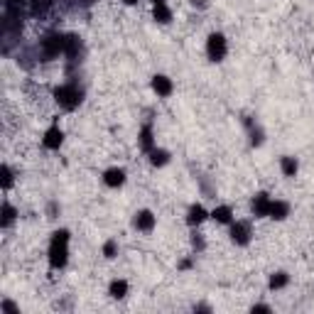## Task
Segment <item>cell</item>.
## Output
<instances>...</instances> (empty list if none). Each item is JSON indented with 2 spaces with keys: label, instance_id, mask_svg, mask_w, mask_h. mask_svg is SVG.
Returning <instances> with one entry per match:
<instances>
[{
  "label": "cell",
  "instance_id": "cell-1",
  "mask_svg": "<svg viewBox=\"0 0 314 314\" xmlns=\"http://www.w3.org/2000/svg\"><path fill=\"white\" fill-rule=\"evenodd\" d=\"M69 256V233L67 231H56L49 245V263L54 268H64Z\"/></svg>",
  "mask_w": 314,
  "mask_h": 314
},
{
  "label": "cell",
  "instance_id": "cell-2",
  "mask_svg": "<svg viewBox=\"0 0 314 314\" xmlns=\"http://www.w3.org/2000/svg\"><path fill=\"white\" fill-rule=\"evenodd\" d=\"M54 96H56L59 106H64L67 111H72V108H76V106L81 103V91H79L76 86H72V84L59 86V89L54 91Z\"/></svg>",
  "mask_w": 314,
  "mask_h": 314
},
{
  "label": "cell",
  "instance_id": "cell-3",
  "mask_svg": "<svg viewBox=\"0 0 314 314\" xmlns=\"http://www.w3.org/2000/svg\"><path fill=\"white\" fill-rule=\"evenodd\" d=\"M228 52V44H226V37L223 35H211L209 37V44H206V54L211 61H221Z\"/></svg>",
  "mask_w": 314,
  "mask_h": 314
},
{
  "label": "cell",
  "instance_id": "cell-4",
  "mask_svg": "<svg viewBox=\"0 0 314 314\" xmlns=\"http://www.w3.org/2000/svg\"><path fill=\"white\" fill-rule=\"evenodd\" d=\"M42 47L49 56H54L59 52H67V37L64 35H49V37L42 39Z\"/></svg>",
  "mask_w": 314,
  "mask_h": 314
},
{
  "label": "cell",
  "instance_id": "cell-5",
  "mask_svg": "<svg viewBox=\"0 0 314 314\" xmlns=\"http://www.w3.org/2000/svg\"><path fill=\"white\" fill-rule=\"evenodd\" d=\"M231 238H233L236 243L245 245V243L250 240V226H248L245 221H236V223H231Z\"/></svg>",
  "mask_w": 314,
  "mask_h": 314
},
{
  "label": "cell",
  "instance_id": "cell-6",
  "mask_svg": "<svg viewBox=\"0 0 314 314\" xmlns=\"http://www.w3.org/2000/svg\"><path fill=\"white\" fill-rule=\"evenodd\" d=\"M42 143H44L47 150H59V145L64 143V133H61L56 125H52V128L44 133V140H42Z\"/></svg>",
  "mask_w": 314,
  "mask_h": 314
},
{
  "label": "cell",
  "instance_id": "cell-7",
  "mask_svg": "<svg viewBox=\"0 0 314 314\" xmlns=\"http://www.w3.org/2000/svg\"><path fill=\"white\" fill-rule=\"evenodd\" d=\"M135 228H140V231H152V228H155V216H152V211H138V214H135Z\"/></svg>",
  "mask_w": 314,
  "mask_h": 314
},
{
  "label": "cell",
  "instance_id": "cell-8",
  "mask_svg": "<svg viewBox=\"0 0 314 314\" xmlns=\"http://www.w3.org/2000/svg\"><path fill=\"white\" fill-rule=\"evenodd\" d=\"M103 182H106L108 186H120V184L125 182V172L118 169V167H113V169H108V172L103 174Z\"/></svg>",
  "mask_w": 314,
  "mask_h": 314
},
{
  "label": "cell",
  "instance_id": "cell-9",
  "mask_svg": "<svg viewBox=\"0 0 314 314\" xmlns=\"http://www.w3.org/2000/svg\"><path fill=\"white\" fill-rule=\"evenodd\" d=\"M270 204H273V202H270L268 194H258V197L253 199V209H256L258 216H268V214H270Z\"/></svg>",
  "mask_w": 314,
  "mask_h": 314
},
{
  "label": "cell",
  "instance_id": "cell-10",
  "mask_svg": "<svg viewBox=\"0 0 314 314\" xmlns=\"http://www.w3.org/2000/svg\"><path fill=\"white\" fill-rule=\"evenodd\" d=\"M152 89L160 93V96H169L172 93V81L167 76H155L152 79Z\"/></svg>",
  "mask_w": 314,
  "mask_h": 314
},
{
  "label": "cell",
  "instance_id": "cell-11",
  "mask_svg": "<svg viewBox=\"0 0 314 314\" xmlns=\"http://www.w3.org/2000/svg\"><path fill=\"white\" fill-rule=\"evenodd\" d=\"M108 292H111V297H115V299H123L125 295H128V282H125V280H113Z\"/></svg>",
  "mask_w": 314,
  "mask_h": 314
},
{
  "label": "cell",
  "instance_id": "cell-12",
  "mask_svg": "<svg viewBox=\"0 0 314 314\" xmlns=\"http://www.w3.org/2000/svg\"><path fill=\"white\" fill-rule=\"evenodd\" d=\"M287 211H290V206L285 204V202H273L270 204V219H277V221H282L285 216H287Z\"/></svg>",
  "mask_w": 314,
  "mask_h": 314
},
{
  "label": "cell",
  "instance_id": "cell-13",
  "mask_svg": "<svg viewBox=\"0 0 314 314\" xmlns=\"http://www.w3.org/2000/svg\"><path fill=\"white\" fill-rule=\"evenodd\" d=\"M155 20L157 22H169L172 20V13H169V8L165 5V0H162V3H155Z\"/></svg>",
  "mask_w": 314,
  "mask_h": 314
},
{
  "label": "cell",
  "instance_id": "cell-14",
  "mask_svg": "<svg viewBox=\"0 0 314 314\" xmlns=\"http://www.w3.org/2000/svg\"><path fill=\"white\" fill-rule=\"evenodd\" d=\"M211 216H214L219 223H233V211H231L228 206H219Z\"/></svg>",
  "mask_w": 314,
  "mask_h": 314
},
{
  "label": "cell",
  "instance_id": "cell-15",
  "mask_svg": "<svg viewBox=\"0 0 314 314\" xmlns=\"http://www.w3.org/2000/svg\"><path fill=\"white\" fill-rule=\"evenodd\" d=\"M150 162H152L155 167H162V165L169 162V155H167L165 150H150Z\"/></svg>",
  "mask_w": 314,
  "mask_h": 314
},
{
  "label": "cell",
  "instance_id": "cell-16",
  "mask_svg": "<svg viewBox=\"0 0 314 314\" xmlns=\"http://www.w3.org/2000/svg\"><path fill=\"white\" fill-rule=\"evenodd\" d=\"M282 172L287 177H295L297 174V160L295 157H282Z\"/></svg>",
  "mask_w": 314,
  "mask_h": 314
},
{
  "label": "cell",
  "instance_id": "cell-17",
  "mask_svg": "<svg viewBox=\"0 0 314 314\" xmlns=\"http://www.w3.org/2000/svg\"><path fill=\"white\" fill-rule=\"evenodd\" d=\"M206 219V211L202 206H192L189 209V223H202Z\"/></svg>",
  "mask_w": 314,
  "mask_h": 314
},
{
  "label": "cell",
  "instance_id": "cell-18",
  "mask_svg": "<svg viewBox=\"0 0 314 314\" xmlns=\"http://www.w3.org/2000/svg\"><path fill=\"white\" fill-rule=\"evenodd\" d=\"M287 280H290V277H287L285 273H277V275H273V277H270V287H273V290H280V287H285V285H287Z\"/></svg>",
  "mask_w": 314,
  "mask_h": 314
},
{
  "label": "cell",
  "instance_id": "cell-19",
  "mask_svg": "<svg viewBox=\"0 0 314 314\" xmlns=\"http://www.w3.org/2000/svg\"><path fill=\"white\" fill-rule=\"evenodd\" d=\"M140 143H143V148H145V150H152V130L148 128V125H145L143 133H140Z\"/></svg>",
  "mask_w": 314,
  "mask_h": 314
},
{
  "label": "cell",
  "instance_id": "cell-20",
  "mask_svg": "<svg viewBox=\"0 0 314 314\" xmlns=\"http://www.w3.org/2000/svg\"><path fill=\"white\" fill-rule=\"evenodd\" d=\"M13 219H15V209H13L10 204H5V206H3V223L8 226V223H10Z\"/></svg>",
  "mask_w": 314,
  "mask_h": 314
},
{
  "label": "cell",
  "instance_id": "cell-21",
  "mask_svg": "<svg viewBox=\"0 0 314 314\" xmlns=\"http://www.w3.org/2000/svg\"><path fill=\"white\" fill-rule=\"evenodd\" d=\"M10 182H13V172H10L8 165H3V186H5V189L10 186Z\"/></svg>",
  "mask_w": 314,
  "mask_h": 314
},
{
  "label": "cell",
  "instance_id": "cell-22",
  "mask_svg": "<svg viewBox=\"0 0 314 314\" xmlns=\"http://www.w3.org/2000/svg\"><path fill=\"white\" fill-rule=\"evenodd\" d=\"M103 256H106V258H115V243H113V240H108V243L103 245Z\"/></svg>",
  "mask_w": 314,
  "mask_h": 314
},
{
  "label": "cell",
  "instance_id": "cell-23",
  "mask_svg": "<svg viewBox=\"0 0 314 314\" xmlns=\"http://www.w3.org/2000/svg\"><path fill=\"white\" fill-rule=\"evenodd\" d=\"M49 5V0H32V13H42Z\"/></svg>",
  "mask_w": 314,
  "mask_h": 314
},
{
  "label": "cell",
  "instance_id": "cell-24",
  "mask_svg": "<svg viewBox=\"0 0 314 314\" xmlns=\"http://www.w3.org/2000/svg\"><path fill=\"white\" fill-rule=\"evenodd\" d=\"M192 3H194V5H199V8H204V5H206V0H192Z\"/></svg>",
  "mask_w": 314,
  "mask_h": 314
},
{
  "label": "cell",
  "instance_id": "cell-25",
  "mask_svg": "<svg viewBox=\"0 0 314 314\" xmlns=\"http://www.w3.org/2000/svg\"><path fill=\"white\" fill-rule=\"evenodd\" d=\"M125 5H135V3H140V0H123Z\"/></svg>",
  "mask_w": 314,
  "mask_h": 314
},
{
  "label": "cell",
  "instance_id": "cell-26",
  "mask_svg": "<svg viewBox=\"0 0 314 314\" xmlns=\"http://www.w3.org/2000/svg\"><path fill=\"white\" fill-rule=\"evenodd\" d=\"M8 3H10V5H20V3H22V0H8Z\"/></svg>",
  "mask_w": 314,
  "mask_h": 314
}]
</instances>
